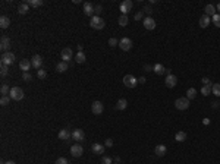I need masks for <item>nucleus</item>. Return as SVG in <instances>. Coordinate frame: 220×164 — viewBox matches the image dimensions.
<instances>
[{"instance_id": "16", "label": "nucleus", "mask_w": 220, "mask_h": 164, "mask_svg": "<svg viewBox=\"0 0 220 164\" xmlns=\"http://www.w3.org/2000/svg\"><path fill=\"white\" fill-rule=\"evenodd\" d=\"M91 151H93L94 154H97V155H100V154L104 152V145L98 144V142H94V144L91 145Z\"/></svg>"}, {"instance_id": "31", "label": "nucleus", "mask_w": 220, "mask_h": 164, "mask_svg": "<svg viewBox=\"0 0 220 164\" xmlns=\"http://www.w3.org/2000/svg\"><path fill=\"white\" fill-rule=\"evenodd\" d=\"M25 3H28L29 6H33V7L43 6V0H28V2H25Z\"/></svg>"}, {"instance_id": "39", "label": "nucleus", "mask_w": 220, "mask_h": 164, "mask_svg": "<svg viewBox=\"0 0 220 164\" xmlns=\"http://www.w3.org/2000/svg\"><path fill=\"white\" fill-rule=\"evenodd\" d=\"M101 164H113V163H112V158L110 157L103 155V158H101Z\"/></svg>"}, {"instance_id": "23", "label": "nucleus", "mask_w": 220, "mask_h": 164, "mask_svg": "<svg viewBox=\"0 0 220 164\" xmlns=\"http://www.w3.org/2000/svg\"><path fill=\"white\" fill-rule=\"evenodd\" d=\"M116 110H126V107H128V101H126V98H120L118 103H116Z\"/></svg>"}, {"instance_id": "8", "label": "nucleus", "mask_w": 220, "mask_h": 164, "mask_svg": "<svg viewBox=\"0 0 220 164\" xmlns=\"http://www.w3.org/2000/svg\"><path fill=\"white\" fill-rule=\"evenodd\" d=\"M9 48H10V40H9V37L3 35L2 40H0V50H2L3 53H7L9 51Z\"/></svg>"}, {"instance_id": "14", "label": "nucleus", "mask_w": 220, "mask_h": 164, "mask_svg": "<svg viewBox=\"0 0 220 164\" xmlns=\"http://www.w3.org/2000/svg\"><path fill=\"white\" fill-rule=\"evenodd\" d=\"M144 28L148 29V31H153L154 28H156V21L151 16H147L145 19H144Z\"/></svg>"}, {"instance_id": "13", "label": "nucleus", "mask_w": 220, "mask_h": 164, "mask_svg": "<svg viewBox=\"0 0 220 164\" xmlns=\"http://www.w3.org/2000/svg\"><path fill=\"white\" fill-rule=\"evenodd\" d=\"M164 82H166L167 88H175V86H176V84H178V78H176L173 73H172V75H167Z\"/></svg>"}, {"instance_id": "34", "label": "nucleus", "mask_w": 220, "mask_h": 164, "mask_svg": "<svg viewBox=\"0 0 220 164\" xmlns=\"http://www.w3.org/2000/svg\"><path fill=\"white\" fill-rule=\"evenodd\" d=\"M211 92H213L216 97H220V84H213V86H211Z\"/></svg>"}, {"instance_id": "54", "label": "nucleus", "mask_w": 220, "mask_h": 164, "mask_svg": "<svg viewBox=\"0 0 220 164\" xmlns=\"http://www.w3.org/2000/svg\"><path fill=\"white\" fill-rule=\"evenodd\" d=\"M219 107H220V104H219Z\"/></svg>"}, {"instance_id": "33", "label": "nucleus", "mask_w": 220, "mask_h": 164, "mask_svg": "<svg viewBox=\"0 0 220 164\" xmlns=\"http://www.w3.org/2000/svg\"><path fill=\"white\" fill-rule=\"evenodd\" d=\"M211 86L213 85H204L203 86V88H201V94H203V95H208V94H211Z\"/></svg>"}, {"instance_id": "21", "label": "nucleus", "mask_w": 220, "mask_h": 164, "mask_svg": "<svg viewBox=\"0 0 220 164\" xmlns=\"http://www.w3.org/2000/svg\"><path fill=\"white\" fill-rule=\"evenodd\" d=\"M68 67H69V65H68V62H59L57 65H56V71L57 72H60V73H63V72H66L68 71Z\"/></svg>"}, {"instance_id": "38", "label": "nucleus", "mask_w": 220, "mask_h": 164, "mask_svg": "<svg viewBox=\"0 0 220 164\" xmlns=\"http://www.w3.org/2000/svg\"><path fill=\"white\" fill-rule=\"evenodd\" d=\"M7 72H9V66H5V65H2V69H0V75L5 78L7 75Z\"/></svg>"}, {"instance_id": "43", "label": "nucleus", "mask_w": 220, "mask_h": 164, "mask_svg": "<svg viewBox=\"0 0 220 164\" xmlns=\"http://www.w3.org/2000/svg\"><path fill=\"white\" fill-rule=\"evenodd\" d=\"M104 147H107V148H112V147H113V139L107 138L106 142H104Z\"/></svg>"}, {"instance_id": "2", "label": "nucleus", "mask_w": 220, "mask_h": 164, "mask_svg": "<svg viewBox=\"0 0 220 164\" xmlns=\"http://www.w3.org/2000/svg\"><path fill=\"white\" fill-rule=\"evenodd\" d=\"M15 60H16V56H15L12 51H7V53H3V54H2L0 62H2V65L10 66V65H14L15 63Z\"/></svg>"}, {"instance_id": "18", "label": "nucleus", "mask_w": 220, "mask_h": 164, "mask_svg": "<svg viewBox=\"0 0 220 164\" xmlns=\"http://www.w3.org/2000/svg\"><path fill=\"white\" fill-rule=\"evenodd\" d=\"M19 67H21V71H24V72H28V71L33 67V65H31V60H28V59L21 60Z\"/></svg>"}, {"instance_id": "7", "label": "nucleus", "mask_w": 220, "mask_h": 164, "mask_svg": "<svg viewBox=\"0 0 220 164\" xmlns=\"http://www.w3.org/2000/svg\"><path fill=\"white\" fill-rule=\"evenodd\" d=\"M132 6H133V3L131 0H123L120 3V12H122V15H128V12L132 10Z\"/></svg>"}, {"instance_id": "42", "label": "nucleus", "mask_w": 220, "mask_h": 164, "mask_svg": "<svg viewBox=\"0 0 220 164\" xmlns=\"http://www.w3.org/2000/svg\"><path fill=\"white\" fill-rule=\"evenodd\" d=\"M118 44H119V41H118L116 38H110V40H109V46H110V47H114V46H118Z\"/></svg>"}, {"instance_id": "27", "label": "nucleus", "mask_w": 220, "mask_h": 164, "mask_svg": "<svg viewBox=\"0 0 220 164\" xmlns=\"http://www.w3.org/2000/svg\"><path fill=\"white\" fill-rule=\"evenodd\" d=\"M185 139H187V133L185 132H182V131L176 132V135H175V141L176 142H183Z\"/></svg>"}, {"instance_id": "48", "label": "nucleus", "mask_w": 220, "mask_h": 164, "mask_svg": "<svg viewBox=\"0 0 220 164\" xmlns=\"http://www.w3.org/2000/svg\"><path fill=\"white\" fill-rule=\"evenodd\" d=\"M101 10H103V6H101V5H97V6H95V13H101Z\"/></svg>"}, {"instance_id": "9", "label": "nucleus", "mask_w": 220, "mask_h": 164, "mask_svg": "<svg viewBox=\"0 0 220 164\" xmlns=\"http://www.w3.org/2000/svg\"><path fill=\"white\" fill-rule=\"evenodd\" d=\"M84 13H85L87 16H90V18H93L94 13H95V6L91 5L90 2H85V3H84Z\"/></svg>"}, {"instance_id": "6", "label": "nucleus", "mask_w": 220, "mask_h": 164, "mask_svg": "<svg viewBox=\"0 0 220 164\" xmlns=\"http://www.w3.org/2000/svg\"><path fill=\"white\" fill-rule=\"evenodd\" d=\"M132 46H133L132 40L128 38V37H123V38L119 41V47L123 50V51H129V50L132 48Z\"/></svg>"}, {"instance_id": "4", "label": "nucleus", "mask_w": 220, "mask_h": 164, "mask_svg": "<svg viewBox=\"0 0 220 164\" xmlns=\"http://www.w3.org/2000/svg\"><path fill=\"white\" fill-rule=\"evenodd\" d=\"M123 84L126 88H135V86L138 85V79L132 76V75H125L123 76Z\"/></svg>"}, {"instance_id": "44", "label": "nucleus", "mask_w": 220, "mask_h": 164, "mask_svg": "<svg viewBox=\"0 0 220 164\" xmlns=\"http://www.w3.org/2000/svg\"><path fill=\"white\" fill-rule=\"evenodd\" d=\"M22 79L28 82V81H31V79H33V76H31V75H29L28 72H24V75H22Z\"/></svg>"}, {"instance_id": "26", "label": "nucleus", "mask_w": 220, "mask_h": 164, "mask_svg": "<svg viewBox=\"0 0 220 164\" xmlns=\"http://www.w3.org/2000/svg\"><path fill=\"white\" fill-rule=\"evenodd\" d=\"M28 10H29V5L28 3H21L19 6H18V12L21 13V15H25V13H28Z\"/></svg>"}, {"instance_id": "41", "label": "nucleus", "mask_w": 220, "mask_h": 164, "mask_svg": "<svg viewBox=\"0 0 220 164\" xmlns=\"http://www.w3.org/2000/svg\"><path fill=\"white\" fill-rule=\"evenodd\" d=\"M54 164H69L68 163V160L65 157H60V158H57V160H56V163Z\"/></svg>"}, {"instance_id": "19", "label": "nucleus", "mask_w": 220, "mask_h": 164, "mask_svg": "<svg viewBox=\"0 0 220 164\" xmlns=\"http://www.w3.org/2000/svg\"><path fill=\"white\" fill-rule=\"evenodd\" d=\"M211 24V18L208 16V15H203L200 18V26L201 28H207V26Z\"/></svg>"}, {"instance_id": "20", "label": "nucleus", "mask_w": 220, "mask_h": 164, "mask_svg": "<svg viewBox=\"0 0 220 164\" xmlns=\"http://www.w3.org/2000/svg\"><path fill=\"white\" fill-rule=\"evenodd\" d=\"M57 136H59V139H62V141H69V138H72V133L68 131V129H62Z\"/></svg>"}, {"instance_id": "32", "label": "nucleus", "mask_w": 220, "mask_h": 164, "mask_svg": "<svg viewBox=\"0 0 220 164\" xmlns=\"http://www.w3.org/2000/svg\"><path fill=\"white\" fill-rule=\"evenodd\" d=\"M197 97V90H194V88H189L187 91V98L188 100H194Z\"/></svg>"}, {"instance_id": "24", "label": "nucleus", "mask_w": 220, "mask_h": 164, "mask_svg": "<svg viewBox=\"0 0 220 164\" xmlns=\"http://www.w3.org/2000/svg\"><path fill=\"white\" fill-rule=\"evenodd\" d=\"M9 25H10V19L7 18V16H2L0 18V26H2V29H6V28H9Z\"/></svg>"}, {"instance_id": "25", "label": "nucleus", "mask_w": 220, "mask_h": 164, "mask_svg": "<svg viewBox=\"0 0 220 164\" xmlns=\"http://www.w3.org/2000/svg\"><path fill=\"white\" fill-rule=\"evenodd\" d=\"M85 60H87V56H85V54H84V51H78L76 53V56H75V62H76V63H84V62H85Z\"/></svg>"}, {"instance_id": "46", "label": "nucleus", "mask_w": 220, "mask_h": 164, "mask_svg": "<svg viewBox=\"0 0 220 164\" xmlns=\"http://www.w3.org/2000/svg\"><path fill=\"white\" fill-rule=\"evenodd\" d=\"M142 13H144V12H137V13H135V16H133V18H135V21L142 19Z\"/></svg>"}, {"instance_id": "28", "label": "nucleus", "mask_w": 220, "mask_h": 164, "mask_svg": "<svg viewBox=\"0 0 220 164\" xmlns=\"http://www.w3.org/2000/svg\"><path fill=\"white\" fill-rule=\"evenodd\" d=\"M153 71L156 73H157V75H163V73L166 72V69H164V66L163 65H160V63H157V65H154L153 66Z\"/></svg>"}, {"instance_id": "10", "label": "nucleus", "mask_w": 220, "mask_h": 164, "mask_svg": "<svg viewBox=\"0 0 220 164\" xmlns=\"http://www.w3.org/2000/svg\"><path fill=\"white\" fill-rule=\"evenodd\" d=\"M103 110H104V105H103V103H100V101H94L93 104H91V112H93L94 114H101Z\"/></svg>"}, {"instance_id": "35", "label": "nucleus", "mask_w": 220, "mask_h": 164, "mask_svg": "<svg viewBox=\"0 0 220 164\" xmlns=\"http://www.w3.org/2000/svg\"><path fill=\"white\" fill-rule=\"evenodd\" d=\"M211 22H213L217 28H220V13H216L214 16H211Z\"/></svg>"}, {"instance_id": "29", "label": "nucleus", "mask_w": 220, "mask_h": 164, "mask_svg": "<svg viewBox=\"0 0 220 164\" xmlns=\"http://www.w3.org/2000/svg\"><path fill=\"white\" fill-rule=\"evenodd\" d=\"M206 15H208L210 18L214 16V15H216V7H214L213 5H207L206 6Z\"/></svg>"}, {"instance_id": "53", "label": "nucleus", "mask_w": 220, "mask_h": 164, "mask_svg": "<svg viewBox=\"0 0 220 164\" xmlns=\"http://www.w3.org/2000/svg\"><path fill=\"white\" fill-rule=\"evenodd\" d=\"M216 9H217V10H219V12H220V3H219V5H217V7H216Z\"/></svg>"}, {"instance_id": "51", "label": "nucleus", "mask_w": 220, "mask_h": 164, "mask_svg": "<svg viewBox=\"0 0 220 164\" xmlns=\"http://www.w3.org/2000/svg\"><path fill=\"white\" fill-rule=\"evenodd\" d=\"M164 73H166V75H172V72H170V69H166V72H164Z\"/></svg>"}, {"instance_id": "40", "label": "nucleus", "mask_w": 220, "mask_h": 164, "mask_svg": "<svg viewBox=\"0 0 220 164\" xmlns=\"http://www.w3.org/2000/svg\"><path fill=\"white\" fill-rule=\"evenodd\" d=\"M37 76H38V78L40 79H44L47 76V72L46 71H44V69H40V71H38V72H37Z\"/></svg>"}, {"instance_id": "15", "label": "nucleus", "mask_w": 220, "mask_h": 164, "mask_svg": "<svg viewBox=\"0 0 220 164\" xmlns=\"http://www.w3.org/2000/svg\"><path fill=\"white\" fill-rule=\"evenodd\" d=\"M31 65H33L34 69H38V71H40V69H41V65H43V59H41L40 54H35V56H33Z\"/></svg>"}, {"instance_id": "3", "label": "nucleus", "mask_w": 220, "mask_h": 164, "mask_svg": "<svg viewBox=\"0 0 220 164\" xmlns=\"http://www.w3.org/2000/svg\"><path fill=\"white\" fill-rule=\"evenodd\" d=\"M24 90L21 88V86H14V88H10V94H9V97L15 101H21V100L24 98Z\"/></svg>"}, {"instance_id": "11", "label": "nucleus", "mask_w": 220, "mask_h": 164, "mask_svg": "<svg viewBox=\"0 0 220 164\" xmlns=\"http://www.w3.org/2000/svg\"><path fill=\"white\" fill-rule=\"evenodd\" d=\"M72 139L73 141H78V144H79L81 141H84V139H85L84 131H82V129H75V131L72 132Z\"/></svg>"}, {"instance_id": "45", "label": "nucleus", "mask_w": 220, "mask_h": 164, "mask_svg": "<svg viewBox=\"0 0 220 164\" xmlns=\"http://www.w3.org/2000/svg\"><path fill=\"white\" fill-rule=\"evenodd\" d=\"M142 12L148 13V15H151V13H153V9H151V6H144V9H142Z\"/></svg>"}, {"instance_id": "50", "label": "nucleus", "mask_w": 220, "mask_h": 164, "mask_svg": "<svg viewBox=\"0 0 220 164\" xmlns=\"http://www.w3.org/2000/svg\"><path fill=\"white\" fill-rule=\"evenodd\" d=\"M138 84H145V78H144V76H141V78L138 79Z\"/></svg>"}, {"instance_id": "17", "label": "nucleus", "mask_w": 220, "mask_h": 164, "mask_svg": "<svg viewBox=\"0 0 220 164\" xmlns=\"http://www.w3.org/2000/svg\"><path fill=\"white\" fill-rule=\"evenodd\" d=\"M72 50L69 48V47H66V48H63L62 50V59H63V62H69V60L72 59Z\"/></svg>"}, {"instance_id": "1", "label": "nucleus", "mask_w": 220, "mask_h": 164, "mask_svg": "<svg viewBox=\"0 0 220 164\" xmlns=\"http://www.w3.org/2000/svg\"><path fill=\"white\" fill-rule=\"evenodd\" d=\"M90 25H91V28H93V29H103V28L106 26V22H104V19H103L101 16L95 15V16H93V18H91V21H90Z\"/></svg>"}, {"instance_id": "52", "label": "nucleus", "mask_w": 220, "mask_h": 164, "mask_svg": "<svg viewBox=\"0 0 220 164\" xmlns=\"http://www.w3.org/2000/svg\"><path fill=\"white\" fill-rule=\"evenodd\" d=\"M6 164H16L15 161H6Z\"/></svg>"}, {"instance_id": "22", "label": "nucleus", "mask_w": 220, "mask_h": 164, "mask_svg": "<svg viewBox=\"0 0 220 164\" xmlns=\"http://www.w3.org/2000/svg\"><path fill=\"white\" fill-rule=\"evenodd\" d=\"M154 152H156V155H157V157H163V155L167 152V148L164 147V145H157V147H156V150H154Z\"/></svg>"}, {"instance_id": "49", "label": "nucleus", "mask_w": 220, "mask_h": 164, "mask_svg": "<svg viewBox=\"0 0 220 164\" xmlns=\"http://www.w3.org/2000/svg\"><path fill=\"white\" fill-rule=\"evenodd\" d=\"M144 69H145V72H150V71H153V66L145 65V66H144Z\"/></svg>"}, {"instance_id": "30", "label": "nucleus", "mask_w": 220, "mask_h": 164, "mask_svg": "<svg viewBox=\"0 0 220 164\" xmlns=\"http://www.w3.org/2000/svg\"><path fill=\"white\" fill-rule=\"evenodd\" d=\"M118 22H119L120 26H126L128 22H129V19H128V15H120L119 19H118Z\"/></svg>"}, {"instance_id": "5", "label": "nucleus", "mask_w": 220, "mask_h": 164, "mask_svg": "<svg viewBox=\"0 0 220 164\" xmlns=\"http://www.w3.org/2000/svg\"><path fill=\"white\" fill-rule=\"evenodd\" d=\"M175 107L178 109V110H187L188 107H189V100L187 97H180L175 101Z\"/></svg>"}, {"instance_id": "47", "label": "nucleus", "mask_w": 220, "mask_h": 164, "mask_svg": "<svg viewBox=\"0 0 220 164\" xmlns=\"http://www.w3.org/2000/svg\"><path fill=\"white\" fill-rule=\"evenodd\" d=\"M203 84H204V85H211V82H210L208 78H203Z\"/></svg>"}, {"instance_id": "12", "label": "nucleus", "mask_w": 220, "mask_h": 164, "mask_svg": "<svg viewBox=\"0 0 220 164\" xmlns=\"http://www.w3.org/2000/svg\"><path fill=\"white\" fill-rule=\"evenodd\" d=\"M71 154H72L73 157H81L84 154V148L79 144H75L71 147Z\"/></svg>"}, {"instance_id": "36", "label": "nucleus", "mask_w": 220, "mask_h": 164, "mask_svg": "<svg viewBox=\"0 0 220 164\" xmlns=\"http://www.w3.org/2000/svg\"><path fill=\"white\" fill-rule=\"evenodd\" d=\"M0 92H2V95H7V94H10L9 85H6V84H2V86H0Z\"/></svg>"}, {"instance_id": "37", "label": "nucleus", "mask_w": 220, "mask_h": 164, "mask_svg": "<svg viewBox=\"0 0 220 164\" xmlns=\"http://www.w3.org/2000/svg\"><path fill=\"white\" fill-rule=\"evenodd\" d=\"M10 97H7V95H2V98H0V104L2 105H7L9 103H10Z\"/></svg>"}]
</instances>
